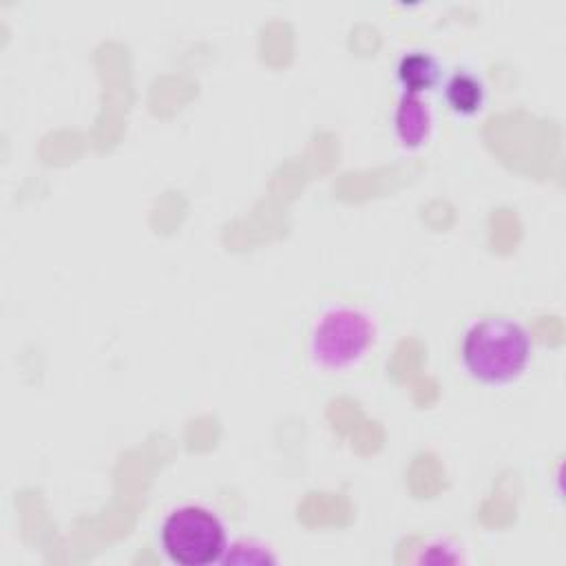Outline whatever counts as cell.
Wrapping results in <instances>:
<instances>
[{
    "label": "cell",
    "mask_w": 566,
    "mask_h": 566,
    "mask_svg": "<svg viewBox=\"0 0 566 566\" xmlns=\"http://www.w3.org/2000/svg\"><path fill=\"white\" fill-rule=\"evenodd\" d=\"M376 336V323L365 310L334 305L316 318L310 332V354L323 369H347L369 352Z\"/></svg>",
    "instance_id": "7a4b0ae2"
},
{
    "label": "cell",
    "mask_w": 566,
    "mask_h": 566,
    "mask_svg": "<svg viewBox=\"0 0 566 566\" xmlns=\"http://www.w3.org/2000/svg\"><path fill=\"white\" fill-rule=\"evenodd\" d=\"M413 562H418V564H464L467 557L462 555V548L458 544H453L451 539L436 537L418 551Z\"/></svg>",
    "instance_id": "ba28073f"
},
{
    "label": "cell",
    "mask_w": 566,
    "mask_h": 566,
    "mask_svg": "<svg viewBox=\"0 0 566 566\" xmlns=\"http://www.w3.org/2000/svg\"><path fill=\"white\" fill-rule=\"evenodd\" d=\"M444 99L453 113L462 117H471L480 113L486 102L484 82L475 73L467 69H458L444 84Z\"/></svg>",
    "instance_id": "8992f818"
},
{
    "label": "cell",
    "mask_w": 566,
    "mask_h": 566,
    "mask_svg": "<svg viewBox=\"0 0 566 566\" xmlns=\"http://www.w3.org/2000/svg\"><path fill=\"white\" fill-rule=\"evenodd\" d=\"M159 537L166 555L181 566L221 562L228 546L223 522L201 504H184L170 511L161 524Z\"/></svg>",
    "instance_id": "3957f363"
},
{
    "label": "cell",
    "mask_w": 566,
    "mask_h": 566,
    "mask_svg": "<svg viewBox=\"0 0 566 566\" xmlns=\"http://www.w3.org/2000/svg\"><path fill=\"white\" fill-rule=\"evenodd\" d=\"M221 564H276V555L259 539L241 537L226 546Z\"/></svg>",
    "instance_id": "52a82bcc"
},
{
    "label": "cell",
    "mask_w": 566,
    "mask_h": 566,
    "mask_svg": "<svg viewBox=\"0 0 566 566\" xmlns=\"http://www.w3.org/2000/svg\"><path fill=\"white\" fill-rule=\"evenodd\" d=\"M433 128V115L429 104L413 93H402L394 113V130L396 139L402 148L413 150L420 148Z\"/></svg>",
    "instance_id": "277c9868"
},
{
    "label": "cell",
    "mask_w": 566,
    "mask_h": 566,
    "mask_svg": "<svg viewBox=\"0 0 566 566\" xmlns=\"http://www.w3.org/2000/svg\"><path fill=\"white\" fill-rule=\"evenodd\" d=\"M440 62L429 51H409L398 60L396 66V77L405 88L402 93L422 95L440 82Z\"/></svg>",
    "instance_id": "5b68a950"
},
{
    "label": "cell",
    "mask_w": 566,
    "mask_h": 566,
    "mask_svg": "<svg viewBox=\"0 0 566 566\" xmlns=\"http://www.w3.org/2000/svg\"><path fill=\"white\" fill-rule=\"evenodd\" d=\"M531 336L511 316H482L473 321L460 345L467 371L484 385H506L520 378L531 360Z\"/></svg>",
    "instance_id": "6da1fadb"
}]
</instances>
